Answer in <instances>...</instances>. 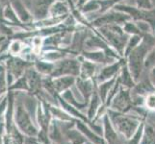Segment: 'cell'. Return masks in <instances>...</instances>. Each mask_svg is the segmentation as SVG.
Returning <instances> with one entry per match:
<instances>
[{
    "label": "cell",
    "mask_w": 155,
    "mask_h": 144,
    "mask_svg": "<svg viewBox=\"0 0 155 144\" xmlns=\"http://www.w3.org/2000/svg\"><path fill=\"white\" fill-rule=\"evenodd\" d=\"M1 10H2V5H1V3H0V12H1Z\"/></svg>",
    "instance_id": "36"
},
{
    "label": "cell",
    "mask_w": 155,
    "mask_h": 144,
    "mask_svg": "<svg viewBox=\"0 0 155 144\" xmlns=\"http://www.w3.org/2000/svg\"><path fill=\"white\" fill-rule=\"evenodd\" d=\"M80 62H81V67H80V74L79 78L84 79V80H89V79H95V76L98 72V69L100 67L99 65L94 63L89 60H86L83 58L80 54L79 56Z\"/></svg>",
    "instance_id": "15"
},
{
    "label": "cell",
    "mask_w": 155,
    "mask_h": 144,
    "mask_svg": "<svg viewBox=\"0 0 155 144\" xmlns=\"http://www.w3.org/2000/svg\"><path fill=\"white\" fill-rule=\"evenodd\" d=\"M75 127L81 134L87 138V140L92 141L94 144H100L103 141V136L95 133L87 123L79 119L75 120Z\"/></svg>",
    "instance_id": "17"
},
{
    "label": "cell",
    "mask_w": 155,
    "mask_h": 144,
    "mask_svg": "<svg viewBox=\"0 0 155 144\" xmlns=\"http://www.w3.org/2000/svg\"><path fill=\"white\" fill-rule=\"evenodd\" d=\"M117 77H119L120 81L121 87H124L125 88L131 89L134 88V86L136 85V81L134 80V78H133L129 68H128V66L126 65V61L124 62V65H122Z\"/></svg>",
    "instance_id": "20"
},
{
    "label": "cell",
    "mask_w": 155,
    "mask_h": 144,
    "mask_svg": "<svg viewBox=\"0 0 155 144\" xmlns=\"http://www.w3.org/2000/svg\"><path fill=\"white\" fill-rule=\"evenodd\" d=\"M81 56L86 59V60H89L94 63H97L99 66H105L117 61V59L110 55L105 50H83L81 52Z\"/></svg>",
    "instance_id": "11"
},
{
    "label": "cell",
    "mask_w": 155,
    "mask_h": 144,
    "mask_svg": "<svg viewBox=\"0 0 155 144\" xmlns=\"http://www.w3.org/2000/svg\"><path fill=\"white\" fill-rule=\"evenodd\" d=\"M155 66V45L149 50L145 62V70L148 71L149 69Z\"/></svg>",
    "instance_id": "30"
},
{
    "label": "cell",
    "mask_w": 155,
    "mask_h": 144,
    "mask_svg": "<svg viewBox=\"0 0 155 144\" xmlns=\"http://www.w3.org/2000/svg\"><path fill=\"white\" fill-rule=\"evenodd\" d=\"M107 114H108L116 131L124 136L125 139L131 138L145 120V118L140 114L119 113V111L111 109L107 110Z\"/></svg>",
    "instance_id": "2"
},
{
    "label": "cell",
    "mask_w": 155,
    "mask_h": 144,
    "mask_svg": "<svg viewBox=\"0 0 155 144\" xmlns=\"http://www.w3.org/2000/svg\"><path fill=\"white\" fill-rule=\"evenodd\" d=\"M84 144H94V142H92V141H89V140H87L86 142H85Z\"/></svg>",
    "instance_id": "35"
},
{
    "label": "cell",
    "mask_w": 155,
    "mask_h": 144,
    "mask_svg": "<svg viewBox=\"0 0 155 144\" xmlns=\"http://www.w3.org/2000/svg\"><path fill=\"white\" fill-rule=\"evenodd\" d=\"M68 14H71V7L67 0H55L49 9L48 18H65Z\"/></svg>",
    "instance_id": "18"
},
{
    "label": "cell",
    "mask_w": 155,
    "mask_h": 144,
    "mask_svg": "<svg viewBox=\"0 0 155 144\" xmlns=\"http://www.w3.org/2000/svg\"><path fill=\"white\" fill-rule=\"evenodd\" d=\"M143 108L147 111H151V113H154L155 111V91L147 94L145 97Z\"/></svg>",
    "instance_id": "29"
},
{
    "label": "cell",
    "mask_w": 155,
    "mask_h": 144,
    "mask_svg": "<svg viewBox=\"0 0 155 144\" xmlns=\"http://www.w3.org/2000/svg\"><path fill=\"white\" fill-rule=\"evenodd\" d=\"M143 38V36H140V35H132L129 37V39L127 40V43L125 45L124 51V58H126L130 54V52L133 49H135V48L141 43Z\"/></svg>",
    "instance_id": "26"
},
{
    "label": "cell",
    "mask_w": 155,
    "mask_h": 144,
    "mask_svg": "<svg viewBox=\"0 0 155 144\" xmlns=\"http://www.w3.org/2000/svg\"><path fill=\"white\" fill-rule=\"evenodd\" d=\"M14 122L18 128V130L26 136H37L39 133L36 122L31 117L30 114L25 109L18 93L15 94V113Z\"/></svg>",
    "instance_id": "3"
},
{
    "label": "cell",
    "mask_w": 155,
    "mask_h": 144,
    "mask_svg": "<svg viewBox=\"0 0 155 144\" xmlns=\"http://www.w3.org/2000/svg\"><path fill=\"white\" fill-rule=\"evenodd\" d=\"M75 88H77V90H79L83 100L89 102L93 93L94 92L95 88H97V83H95L94 79L84 80V79L77 77Z\"/></svg>",
    "instance_id": "13"
},
{
    "label": "cell",
    "mask_w": 155,
    "mask_h": 144,
    "mask_svg": "<svg viewBox=\"0 0 155 144\" xmlns=\"http://www.w3.org/2000/svg\"><path fill=\"white\" fill-rule=\"evenodd\" d=\"M72 88L67 90V91H65L64 93L61 94L62 97L65 99L68 103H69L71 105H72L73 107H75L76 109L82 110L83 109L87 108L88 107V104L89 102H87V101H83V102H80V101H78L75 97V95L73 94V91H72Z\"/></svg>",
    "instance_id": "24"
},
{
    "label": "cell",
    "mask_w": 155,
    "mask_h": 144,
    "mask_svg": "<svg viewBox=\"0 0 155 144\" xmlns=\"http://www.w3.org/2000/svg\"><path fill=\"white\" fill-rule=\"evenodd\" d=\"M89 1V0H78V1L76 2V7L79 9V8H81L84 4H86L87 2Z\"/></svg>",
    "instance_id": "33"
},
{
    "label": "cell",
    "mask_w": 155,
    "mask_h": 144,
    "mask_svg": "<svg viewBox=\"0 0 155 144\" xmlns=\"http://www.w3.org/2000/svg\"><path fill=\"white\" fill-rule=\"evenodd\" d=\"M117 77L111 79V80H108V81H105L103 83L97 84V91L99 95V97L101 98V100H102L103 104H105V102H106L107 97H108V94L110 92L111 88L114 86Z\"/></svg>",
    "instance_id": "23"
},
{
    "label": "cell",
    "mask_w": 155,
    "mask_h": 144,
    "mask_svg": "<svg viewBox=\"0 0 155 144\" xmlns=\"http://www.w3.org/2000/svg\"><path fill=\"white\" fill-rule=\"evenodd\" d=\"M25 45L21 40H13L9 44V49H8V54L11 56H19L20 53L24 49Z\"/></svg>",
    "instance_id": "27"
},
{
    "label": "cell",
    "mask_w": 155,
    "mask_h": 144,
    "mask_svg": "<svg viewBox=\"0 0 155 144\" xmlns=\"http://www.w3.org/2000/svg\"><path fill=\"white\" fill-rule=\"evenodd\" d=\"M55 0H23L34 21L48 18L49 9Z\"/></svg>",
    "instance_id": "7"
},
{
    "label": "cell",
    "mask_w": 155,
    "mask_h": 144,
    "mask_svg": "<svg viewBox=\"0 0 155 144\" xmlns=\"http://www.w3.org/2000/svg\"><path fill=\"white\" fill-rule=\"evenodd\" d=\"M81 62L78 56H68L55 62L54 70L51 76L52 78L61 76H73L79 77Z\"/></svg>",
    "instance_id": "5"
},
{
    "label": "cell",
    "mask_w": 155,
    "mask_h": 144,
    "mask_svg": "<svg viewBox=\"0 0 155 144\" xmlns=\"http://www.w3.org/2000/svg\"><path fill=\"white\" fill-rule=\"evenodd\" d=\"M3 70H5V66H4L3 63H0V72L3 71Z\"/></svg>",
    "instance_id": "34"
},
{
    "label": "cell",
    "mask_w": 155,
    "mask_h": 144,
    "mask_svg": "<svg viewBox=\"0 0 155 144\" xmlns=\"http://www.w3.org/2000/svg\"><path fill=\"white\" fill-rule=\"evenodd\" d=\"M76 83V77L73 76H61L52 78V84L55 92L58 95H61L67 90L74 88Z\"/></svg>",
    "instance_id": "16"
},
{
    "label": "cell",
    "mask_w": 155,
    "mask_h": 144,
    "mask_svg": "<svg viewBox=\"0 0 155 144\" xmlns=\"http://www.w3.org/2000/svg\"><path fill=\"white\" fill-rule=\"evenodd\" d=\"M155 45V35L143 36V40L125 59L126 65L129 68L136 83L142 78L145 70V62L149 50Z\"/></svg>",
    "instance_id": "1"
},
{
    "label": "cell",
    "mask_w": 155,
    "mask_h": 144,
    "mask_svg": "<svg viewBox=\"0 0 155 144\" xmlns=\"http://www.w3.org/2000/svg\"><path fill=\"white\" fill-rule=\"evenodd\" d=\"M4 95H5V94H4ZM4 95H2V96H1V97H0V101H1V99L3 98V96H4Z\"/></svg>",
    "instance_id": "38"
},
{
    "label": "cell",
    "mask_w": 155,
    "mask_h": 144,
    "mask_svg": "<svg viewBox=\"0 0 155 144\" xmlns=\"http://www.w3.org/2000/svg\"><path fill=\"white\" fill-rule=\"evenodd\" d=\"M137 8L142 10H152L154 9L152 0H135V5Z\"/></svg>",
    "instance_id": "31"
},
{
    "label": "cell",
    "mask_w": 155,
    "mask_h": 144,
    "mask_svg": "<svg viewBox=\"0 0 155 144\" xmlns=\"http://www.w3.org/2000/svg\"><path fill=\"white\" fill-rule=\"evenodd\" d=\"M147 77L149 79V81H150L151 85L153 86V88H155V66L147 71Z\"/></svg>",
    "instance_id": "32"
},
{
    "label": "cell",
    "mask_w": 155,
    "mask_h": 144,
    "mask_svg": "<svg viewBox=\"0 0 155 144\" xmlns=\"http://www.w3.org/2000/svg\"><path fill=\"white\" fill-rule=\"evenodd\" d=\"M129 20H132V19L127 14H124L114 9H111L108 12L95 17L94 19L91 20L90 22L94 28H99V27H102V26L112 25V24L124 25Z\"/></svg>",
    "instance_id": "6"
},
{
    "label": "cell",
    "mask_w": 155,
    "mask_h": 144,
    "mask_svg": "<svg viewBox=\"0 0 155 144\" xmlns=\"http://www.w3.org/2000/svg\"><path fill=\"white\" fill-rule=\"evenodd\" d=\"M122 27H124V30L126 34H128L129 36H132V35H140V36H143V33L141 32V30L139 29V27L137 26L136 22L134 20H129L127 21L126 23H124L122 25Z\"/></svg>",
    "instance_id": "28"
},
{
    "label": "cell",
    "mask_w": 155,
    "mask_h": 144,
    "mask_svg": "<svg viewBox=\"0 0 155 144\" xmlns=\"http://www.w3.org/2000/svg\"><path fill=\"white\" fill-rule=\"evenodd\" d=\"M104 104L102 102V100L99 97V95L97 91V88H95L94 92L93 93L92 97H91L90 101H89V104H88V110H87V117L88 119L91 122H94V119L95 118L99 109L102 107Z\"/></svg>",
    "instance_id": "19"
},
{
    "label": "cell",
    "mask_w": 155,
    "mask_h": 144,
    "mask_svg": "<svg viewBox=\"0 0 155 144\" xmlns=\"http://www.w3.org/2000/svg\"><path fill=\"white\" fill-rule=\"evenodd\" d=\"M97 29L104 38V40L108 42V44L111 47H113L120 57L124 58V48L130 36L124 32L122 25L112 24L102 26V27Z\"/></svg>",
    "instance_id": "4"
},
{
    "label": "cell",
    "mask_w": 155,
    "mask_h": 144,
    "mask_svg": "<svg viewBox=\"0 0 155 144\" xmlns=\"http://www.w3.org/2000/svg\"><path fill=\"white\" fill-rule=\"evenodd\" d=\"M9 90L10 91H14V92H15V91L29 92V86H28V82H27V79H26L25 74L15 80L12 86L9 88Z\"/></svg>",
    "instance_id": "25"
},
{
    "label": "cell",
    "mask_w": 155,
    "mask_h": 144,
    "mask_svg": "<svg viewBox=\"0 0 155 144\" xmlns=\"http://www.w3.org/2000/svg\"><path fill=\"white\" fill-rule=\"evenodd\" d=\"M25 76L27 79L29 92L36 95L42 88V79L44 76L36 70L33 66H31L27 70L25 71Z\"/></svg>",
    "instance_id": "12"
},
{
    "label": "cell",
    "mask_w": 155,
    "mask_h": 144,
    "mask_svg": "<svg viewBox=\"0 0 155 144\" xmlns=\"http://www.w3.org/2000/svg\"><path fill=\"white\" fill-rule=\"evenodd\" d=\"M11 6L15 10V14H17L18 18L24 25H30L33 23V18L29 12V10L24 4L23 0H10Z\"/></svg>",
    "instance_id": "14"
},
{
    "label": "cell",
    "mask_w": 155,
    "mask_h": 144,
    "mask_svg": "<svg viewBox=\"0 0 155 144\" xmlns=\"http://www.w3.org/2000/svg\"><path fill=\"white\" fill-rule=\"evenodd\" d=\"M100 120L102 121V130H103L102 136L106 144H124L125 143V138L116 131L107 113L106 114H104V116Z\"/></svg>",
    "instance_id": "10"
},
{
    "label": "cell",
    "mask_w": 155,
    "mask_h": 144,
    "mask_svg": "<svg viewBox=\"0 0 155 144\" xmlns=\"http://www.w3.org/2000/svg\"><path fill=\"white\" fill-rule=\"evenodd\" d=\"M100 144H106V142H105V140L103 139V141H102V142H101Z\"/></svg>",
    "instance_id": "37"
},
{
    "label": "cell",
    "mask_w": 155,
    "mask_h": 144,
    "mask_svg": "<svg viewBox=\"0 0 155 144\" xmlns=\"http://www.w3.org/2000/svg\"><path fill=\"white\" fill-rule=\"evenodd\" d=\"M54 66H55V62H47V61L42 60L41 58H38L33 62L34 68L44 77L51 76L53 70H54Z\"/></svg>",
    "instance_id": "21"
},
{
    "label": "cell",
    "mask_w": 155,
    "mask_h": 144,
    "mask_svg": "<svg viewBox=\"0 0 155 144\" xmlns=\"http://www.w3.org/2000/svg\"><path fill=\"white\" fill-rule=\"evenodd\" d=\"M1 14H2L3 18L8 21L9 24H15L17 26H21V24H23L19 20V18H18L17 14H15V10L13 9L12 6H11L10 3L4 5V6L2 7Z\"/></svg>",
    "instance_id": "22"
},
{
    "label": "cell",
    "mask_w": 155,
    "mask_h": 144,
    "mask_svg": "<svg viewBox=\"0 0 155 144\" xmlns=\"http://www.w3.org/2000/svg\"><path fill=\"white\" fill-rule=\"evenodd\" d=\"M109 109L124 114L130 113L134 109V105H133L132 102L131 89L121 87L120 91L117 93L114 99L112 100Z\"/></svg>",
    "instance_id": "8"
},
{
    "label": "cell",
    "mask_w": 155,
    "mask_h": 144,
    "mask_svg": "<svg viewBox=\"0 0 155 144\" xmlns=\"http://www.w3.org/2000/svg\"><path fill=\"white\" fill-rule=\"evenodd\" d=\"M76 144H81V143H76Z\"/></svg>",
    "instance_id": "39"
},
{
    "label": "cell",
    "mask_w": 155,
    "mask_h": 144,
    "mask_svg": "<svg viewBox=\"0 0 155 144\" xmlns=\"http://www.w3.org/2000/svg\"><path fill=\"white\" fill-rule=\"evenodd\" d=\"M124 62H125V59L122 58L120 60H117L112 63H108V65H105V66H100L98 72L94 79L95 83L100 84L113 78H116L119 75L120 68L122 65L124 63Z\"/></svg>",
    "instance_id": "9"
}]
</instances>
